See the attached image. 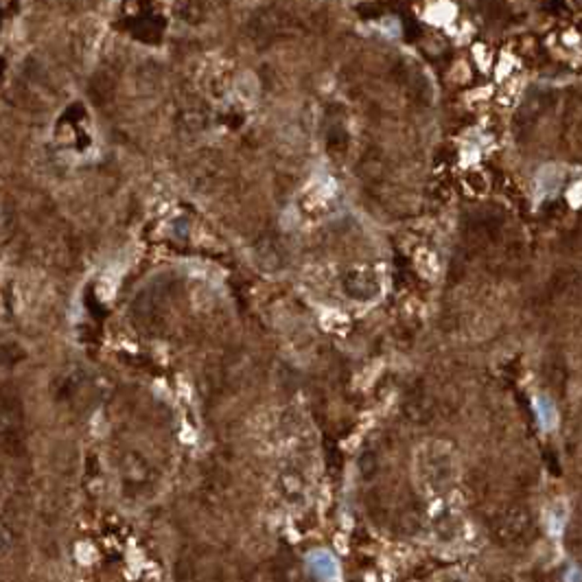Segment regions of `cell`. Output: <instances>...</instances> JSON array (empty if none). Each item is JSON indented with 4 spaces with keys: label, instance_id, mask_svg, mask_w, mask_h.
I'll use <instances>...</instances> for the list:
<instances>
[{
    "label": "cell",
    "instance_id": "6da1fadb",
    "mask_svg": "<svg viewBox=\"0 0 582 582\" xmlns=\"http://www.w3.org/2000/svg\"><path fill=\"white\" fill-rule=\"evenodd\" d=\"M534 410H536V416H539V423H541L543 431L556 429V425H558V412H556V405H554L552 398L536 396L534 398Z\"/></svg>",
    "mask_w": 582,
    "mask_h": 582
}]
</instances>
